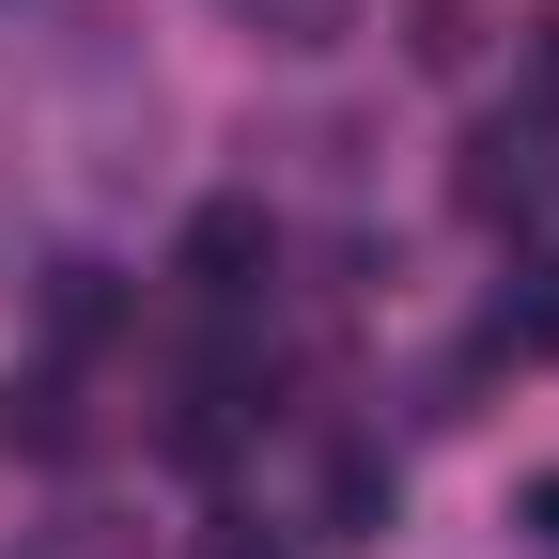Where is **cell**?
<instances>
[{"label": "cell", "mask_w": 559, "mask_h": 559, "mask_svg": "<svg viewBox=\"0 0 559 559\" xmlns=\"http://www.w3.org/2000/svg\"><path fill=\"white\" fill-rule=\"evenodd\" d=\"M249 280H264V202H202L187 218V296L202 311H249Z\"/></svg>", "instance_id": "1"}, {"label": "cell", "mask_w": 559, "mask_h": 559, "mask_svg": "<svg viewBox=\"0 0 559 559\" xmlns=\"http://www.w3.org/2000/svg\"><path fill=\"white\" fill-rule=\"evenodd\" d=\"M544 202V124H481L466 140V218H528Z\"/></svg>", "instance_id": "2"}, {"label": "cell", "mask_w": 559, "mask_h": 559, "mask_svg": "<svg viewBox=\"0 0 559 559\" xmlns=\"http://www.w3.org/2000/svg\"><path fill=\"white\" fill-rule=\"evenodd\" d=\"M326 513H342V544H373V513H389V466H373V451H342V466H326Z\"/></svg>", "instance_id": "3"}, {"label": "cell", "mask_w": 559, "mask_h": 559, "mask_svg": "<svg viewBox=\"0 0 559 559\" xmlns=\"http://www.w3.org/2000/svg\"><path fill=\"white\" fill-rule=\"evenodd\" d=\"M249 16H264V32H296V47H326V32H342V0H249Z\"/></svg>", "instance_id": "4"}, {"label": "cell", "mask_w": 559, "mask_h": 559, "mask_svg": "<svg viewBox=\"0 0 559 559\" xmlns=\"http://www.w3.org/2000/svg\"><path fill=\"white\" fill-rule=\"evenodd\" d=\"M528 528H544V559H559V481H528Z\"/></svg>", "instance_id": "5"}, {"label": "cell", "mask_w": 559, "mask_h": 559, "mask_svg": "<svg viewBox=\"0 0 559 559\" xmlns=\"http://www.w3.org/2000/svg\"><path fill=\"white\" fill-rule=\"evenodd\" d=\"M202 559H280V544H264V528H218V544H202Z\"/></svg>", "instance_id": "6"}]
</instances>
